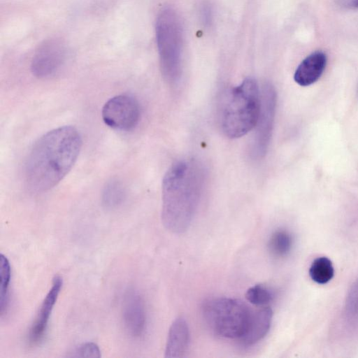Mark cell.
<instances>
[{
  "mask_svg": "<svg viewBox=\"0 0 358 358\" xmlns=\"http://www.w3.org/2000/svg\"><path fill=\"white\" fill-rule=\"evenodd\" d=\"M342 7L348 9L358 8V0H336Z\"/></svg>",
  "mask_w": 358,
  "mask_h": 358,
  "instance_id": "21",
  "label": "cell"
},
{
  "mask_svg": "<svg viewBox=\"0 0 358 358\" xmlns=\"http://www.w3.org/2000/svg\"><path fill=\"white\" fill-rule=\"evenodd\" d=\"M82 146L76 128L63 126L43 134L33 145L25 163L28 187L42 192L58 184L75 164Z\"/></svg>",
  "mask_w": 358,
  "mask_h": 358,
  "instance_id": "1",
  "label": "cell"
},
{
  "mask_svg": "<svg viewBox=\"0 0 358 358\" xmlns=\"http://www.w3.org/2000/svg\"><path fill=\"white\" fill-rule=\"evenodd\" d=\"M155 32L162 73L168 83L176 84L182 73L183 38L180 20L175 10L164 8L159 12Z\"/></svg>",
  "mask_w": 358,
  "mask_h": 358,
  "instance_id": "4",
  "label": "cell"
},
{
  "mask_svg": "<svg viewBox=\"0 0 358 358\" xmlns=\"http://www.w3.org/2000/svg\"><path fill=\"white\" fill-rule=\"evenodd\" d=\"M11 278L9 261L3 254L0 256V313L2 316L6 310L9 299V287Z\"/></svg>",
  "mask_w": 358,
  "mask_h": 358,
  "instance_id": "16",
  "label": "cell"
},
{
  "mask_svg": "<svg viewBox=\"0 0 358 358\" xmlns=\"http://www.w3.org/2000/svg\"><path fill=\"white\" fill-rule=\"evenodd\" d=\"M68 355L70 357L99 358L101 351L99 346L92 342L83 343L73 350Z\"/></svg>",
  "mask_w": 358,
  "mask_h": 358,
  "instance_id": "20",
  "label": "cell"
},
{
  "mask_svg": "<svg viewBox=\"0 0 358 358\" xmlns=\"http://www.w3.org/2000/svg\"><path fill=\"white\" fill-rule=\"evenodd\" d=\"M62 285V278L59 275H55L52 279L51 287L43 299L29 329L28 341L30 344H37L43 338L50 317L58 299Z\"/></svg>",
  "mask_w": 358,
  "mask_h": 358,
  "instance_id": "10",
  "label": "cell"
},
{
  "mask_svg": "<svg viewBox=\"0 0 358 358\" xmlns=\"http://www.w3.org/2000/svg\"><path fill=\"white\" fill-rule=\"evenodd\" d=\"M122 318L130 336L139 338L143 334L146 325L145 305L141 296L134 289H129L123 296Z\"/></svg>",
  "mask_w": 358,
  "mask_h": 358,
  "instance_id": "9",
  "label": "cell"
},
{
  "mask_svg": "<svg viewBox=\"0 0 358 358\" xmlns=\"http://www.w3.org/2000/svg\"><path fill=\"white\" fill-rule=\"evenodd\" d=\"M124 194L122 184L117 180H112L104 187L102 194L103 204L107 208H115L123 202Z\"/></svg>",
  "mask_w": 358,
  "mask_h": 358,
  "instance_id": "17",
  "label": "cell"
},
{
  "mask_svg": "<svg viewBox=\"0 0 358 358\" xmlns=\"http://www.w3.org/2000/svg\"><path fill=\"white\" fill-rule=\"evenodd\" d=\"M202 310L210 329L220 337L231 339L242 336L252 313L241 300L227 297L206 301Z\"/></svg>",
  "mask_w": 358,
  "mask_h": 358,
  "instance_id": "5",
  "label": "cell"
},
{
  "mask_svg": "<svg viewBox=\"0 0 358 358\" xmlns=\"http://www.w3.org/2000/svg\"><path fill=\"white\" fill-rule=\"evenodd\" d=\"M67 50L63 41L51 38L44 41L36 50L31 62V71L38 78L55 76L63 66Z\"/></svg>",
  "mask_w": 358,
  "mask_h": 358,
  "instance_id": "8",
  "label": "cell"
},
{
  "mask_svg": "<svg viewBox=\"0 0 358 358\" xmlns=\"http://www.w3.org/2000/svg\"><path fill=\"white\" fill-rule=\"evenodd\" d=\"M205 180L203 166L195 159H182L170 166L162 181V222L173 234L191 224Z\"/></svg>",
  "mask_w": 358,
  "mask_h": 358,
  "instance_id": "2",
  "label": "cell"
},
{
  "mask_svg": "<svg viewBox=\"0 0 358 358\" xmlns=\"http://www.w3.org/2000/svg\"><path fill=\"white\" fill-rule=\"evenodd\" d=\"M310 278L315 282L324 285L334 277V268L330 259L325 257L315 259L309 268Z\"/></svg>",
  "mask_w": 358,
  "mask_h": 358,
  "instance_id": "14",
  "label": "cell"
},
{
  "mask_svg": "<svg viewBox=\"0 0 358 358\" xmlns=\"http://www.w3.org/2000/svg\"><path fill=\"white\" fill-rule=\"evenodd\" d=\"M292 243V237L288 231L282 229L277 230L270 237L269 251L275 257H285L290 252Z\"/></svg>",
  "mask_w": 358,
  "mask_h": 358,
  "instance_id": "15",
  "label": "cell"
},
{
  "mask_svg": "<svg viewBox=\"0 0 358 358\" xmlns=\"http://www.w3.org/2000/svg\"><path fill=\"white\" fill-rule=\"evenodd\" d=\"M260 104V90L254 78H248L231 89L224 98L220 113L224 135L237 138L252 129L258 119Z\"/></svg>",
  "mask_w": 358,
  "mask_h": 358,
  "instance_id": "3",
  "label": "cell"
},
{
  "mask_svg": "<svg viewBox=\"0 0 358 358\" xmlns=\"http://www.w3.org/2000/svg\"><path fill=\"white\" fill-rule=\"evenodd\" d=\"M272 297L271 292L260 285H256L250 287L245 293L247 301L258 306H263L269 303L272 300Z\"/></svg>",
  "mask_w": 358,
  "mask_h": 358,
  "instance_id": "19",
  "label": "cell"
},
{
  "mask_svg": "<svg viewBox=\"0 0 358 358\" xmlns=\"http://www.w3.org/2000/svg\"><path fill=\"white\" fill-rule=\"evenodd\" d=\"M345 320L348 325L358 328V279L352 285L346 301Z\"/></svg>",
  "mask_w": 358,
  "mask_h": 358,
  "instance_id": "18",
  "label": "cell"
},
{
  "mask_svg": "<svg viewBox=\"0 0 358 358\" xmlns=\"http://www.w3.org/2000/svg\"><path fill=\"white\" fill-rule=\"evenodd\" d=\"M272 317L273 310L270 307L252 311L247 328L239 338L241 342L251 345L262 340L269 331Z\"/></svg>",
  "mask_w": 358,
  "mask_h": 358,
  "instance_id": "13",
  "label": "cell"
},
{
  "mask_svg": "<svg viewBox=\"0 0 358 358\" xmlns=\"http://www.w3.org/2000/svg\"><path fill=\"white\" fill-rule=\"evenodd\" d=\"M189 343V331L186 320L179 317L171 324L164 350L166 358L182 357L186 353Z\"/></svg>",
  "mask_w": 358,
  "mask_h": 358,
  "instance_id": "11",
  "label": "cell"
},
{
  "mask_svg": "<svg viewBox=\"0 0 358 358\" xmlns=\"http://www.w3.org/2000/svg\"><path fill=\"white\" fill-rule=\"evenodd\" d=\"M140 106L131 96L120 94L110 99L104 104L101 117L109 127L119 131L134 129L140 119Z\"/></svg>",
  "mask_w": 358,
  "mask_h": 358,
  "instance_id": "7",
  "label": "cell"
},
{
  "mask_svg": "<svg viewBox=\"0 0 358 358\" xmlns=\"http://www.w3.org/2000/svg\"><path fill=\"white\" fill-rule=\"evenodd\" d=\"M327 64L324 52L317 51L307 56L296 68L294 79L300 86L315 83L322 75Z\"/></svg>",
  "mask_w": 358,
  "mask_h": 358,
  "instance_id": "12",
  "label": "cell"
},
{
  "mask_svg": "<svg viewBox=\"0 0 358 358\" xmlns=\"http://www.w3.org/2000/svg\"><path fill=\"white\" fill-rule=\"evenodd\" d=\"M260 94V110L251 148L252 155L255 159L262 158L266 153L272 136L276 107V92L271 83H264Z\"/></svg>",
  "mask_w": 358,
  "mask_h": 358,
  "instance_id": "6",
  "label": "cell"
}]
</instances>
